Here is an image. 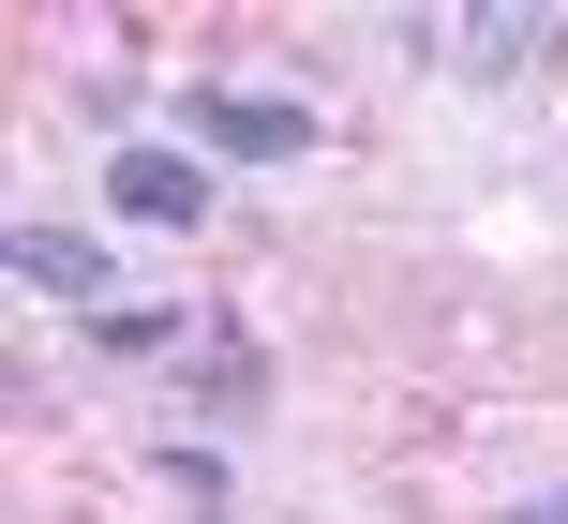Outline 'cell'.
I'll use <instances>...</instances> for the list:
<instances>
[{
	"mask_svg": "<svg viewBox=\"0 0 568 524\" xmlns=\"http://www.w3.org/2000/svg\"><path fill=\"white\" fill-rule=\"evenodd\" d=\"M165 120H180V150H210V165H300V150H314V105H284V90H225V75H195Z\"/></svg>",
	"mask_w": 568,
	"mask_h": 524,
	"instance_id": "obj_1",
	"label": "cell"
},
{
	"mask_svg": "<svg viewBox=\"0 0 568 524\" xmlns=\"http://www.w3.org/2000/svg\"><path fill=\"white\" fill-rule=\"evenodd\" d=\"M105 225H135V240H180V225H210V150H180V135H135L105 165Z\"/></svg>",
	"mask_w": 568,
	"mask_h": 524,
	"instance_id": "obj_2",
	"label": "cell"
},
{
	"mask_svg": "<svg viewBox=\"0 0 568 524\" xmlns=\"http://www.w3.org/2000/svg\"><path fill=\"white\" fill-rule=\"evenodd\" d=\"M0 270H16V285L30 300H75V315H105V240H90V225H45V210H16V225H0Z\"/></svg>",
	"mask_w": 568,
	"mask_h": 524,
	"instance_id": "obj_3",
	"label": "cell"
},
{
	"mask_svg": "<svg viewBox=\"0 0 568 524\" xmlns=\"http://www.w3.org/2000/svg\"><path fill=\"white\" fill-rule=\"evenodd\" d=\"M539 46H554V16H464V30H449V60H464L479 90H509L524 60H539Z\"/></svg>",
	"mask_w": 568,
	"mask_h": 524,
	"instance_id": "obj_4",
	"label": "cell"
},
{
	"mask_svg": "<svg viewBox=\"0 0 568 524\" xmlns=\"http://www.w3.org/2000/svg\"><path fill=\"white\" fill-rule=\"evenodd\" d=\"M90 345H105V360H180V345H195V315H180V300H105Z\"/></svg>",
	"mask_w": 568,
	"mask_h": 524,
	"instance_id": "obj_5",
	"label": "cell"
},
{
	"mask_svg": "<svg viewBox=\"0 0 568 524\" xmlns=\"http://www.w3.org/2000/svg\"><path fill=\"white\" fill-rule=\"evenodd\" d=\"M150 480L195 495V510H225V450H210V435H150Z\"/></svg>",
	"mask_w": 568,
	"mask_h": 524,
	"instance_id": "obj_6",
	"label": "cell"
},
{
	"mask_svg": "<svg viewBox=\"0 0 568 524\" xmlns=\"http://www.w3.org/2000/svg\"><path fill=\"white\" fill-rule=\"evenodd\" d=\"M509 524H568V480H539V495H524V510H509Z\"/></svg>",
	"mask_w": 568,
	"mask_h": 524,
	"instance_id": "obj_7",
	"label": "cell"
}]
</instances>
